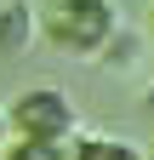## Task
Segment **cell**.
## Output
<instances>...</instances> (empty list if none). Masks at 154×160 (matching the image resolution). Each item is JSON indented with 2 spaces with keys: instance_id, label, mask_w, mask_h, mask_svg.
<instances>
[{
  "instance_id": "1",
  "label": "cell",
  "mask_w": 154,
  "mask_h": 160,
  "mask_svg": "<svg viewBox=\"0 0 154 160\" xmlns=\"http://www.w3.org/2000/svg\"><path fill=\"white\" fill-rule=\"evenodd\" d=\"M40 34L74 57H97L120 34V12H114V0H51L40 12Z\"/></svg>"
},
{
  "instance_id": "2",
  "label": "cell",
  "mask_w": 154,
  "mask_h": 160,
  "mask_svg": "<svg viewBox=\"0 0 154 160\" xmlns=\"http://www.w3.org/2000/svg\"><path fill=\"white\" fill-rule=\"evenodd\" d=\"M6 120H12V137H34V143H74V137H80V109H74V97L57 92V86L17 92Z\"/></svg>"
},
{
  "instance_id": "3",
  "label": "cell",
  "mask_w": 154,
  "mask_h": 160,
  "mask_svg": "<svg viewBox=\"0 0 154 160\" xmlns=\"http://www.w3.org/2000/svg\"><path fill=\"white\" fill-rule=\"evenodd\" d=\"M40 40V12L29 0H6L0 6V57H29Z\"/></svg>"
},
{
  "instance_id": "4",
  "label": "cell",
  "mask_w": 154,
  "mask_h": 160,
  "mask_svg": "<svg viewBox=\"0 0 154 160\" xmlns=\"http://www.w3.org/2000/svg\"><path fill=\"white\" fill-rule=\"evenodd\" d=\"M69 160H148V149L120 143V137H74Z\"/></svg>"
},
{
  "instance_id": "5",
  "label": "cell",
  "mask_w": 154,
  "mask_h": 160,
  "mask_svg": "<svg viewBox=\"0 0 154 160\" xmlns=\"http://www.w3.org/2000/svg\"><path fill=\"white\" fill-rule=\"evenodd\" d=\"M74 143H34V137H12L6 149H0V160H69Z\"/></svg>"
},
{
  "instance_id": "6",
  "label": "cell",
  "mask_w": 154,
  "mask_h": 160,
  "mask_svg": "<svg viewBox=\"0 0 154 160\" xmlns=\"http://www.w3.org/2000/svg\"><path fill=\"white\" fill-rule=\"evenodd\" d=\"M137 52H143V40L120 29V34H114V40H108V46H103L97 57H103V63H108V69H137Z\"/></svg>"
},
{
  "instance_id": "7",
  "label": "cell",
  "mask_w": 154,
  "mask_h": 160,
  "mask_svg": "<svg viewBox=\"0 0 154 160\" xmlns=\"http://www.w3.org/2000/svg\"><path fill=\"white\" fill-rule=\"evenodd\" d=\"M12 143V120H6V109H0V149Z\"/></svg>"
},
{
  "instance_id": "8",
  "label": "cell",
  "mask_w": 154,
  "mask_h": 160,
  "mask_svg": "<svg viewBox=\"0 0 154 160\" xmlns=\"http://www.w3.org/2000/svg\"><path fill=\"white\" fill-rule=\"evenodd\" d=\"M143 103H148V114H154V86H148V97H143Z\"/></svg>"
},
{
  "instance_id": "9",
  "label": "cell",
  "mask_w": 154,
  "mask_h": 160,
  "mask_svg": "<svg viewBox=\"0 0 154 160\" xmlns=\"http://www.w3.org/2000/svg\"><path fill=\"white\" fill-rule=\"evenodd\" d=\"M148 46H154V12H148Z\"/></svg>"
},
{
  "instance_id": "10",
  "label": "cell",
  "mask_w": 154,
  "mask_h": 160,
  "mask_svg": "<svg viewBox=\"0 0 154 160\" xmlns=\"http://www.w3.org/2000/svg\"><path fill=\"white\" fill-rule=\"evenodd\" d=\"M148 160H154V149H148Z\"/></svg>"
}]
</instances>
